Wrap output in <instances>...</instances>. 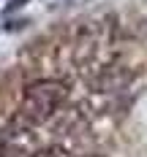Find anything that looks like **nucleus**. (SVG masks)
<instances>
[{"label":"nucleus","instance_id":"5","mask_svg":"<svg viewBox=\"0 0 147 157\" xmlns=\"http://www.w3.org/2000/svg\"><path fill=\"white\" fill-rule=\"evenodd\" d=\"M84 157H101V155H84Z\"/></svg>","mask_w":147,"mask_h":157},{"label":"nucleus","instance_id":"1","mask_svg":"<svg viewBox=\"0 0 147 157\" xmlns=\"http://www.w3.org/2000/svg\"><path fill=\"white\" fill-rule=\"evenodd\" d=\"M65 98H68V87L63 81H55V78L35 81L25 90L19 117L25 119V125H41V122H47L49 117H55L60 111Z\"/></svg>","mask_w":147,"mask_h":157},{"label":"nucleus","instance_id":"4","mask_svg":"<svg viewBox=\"0 0 147 157\" xmlns=\"http://www.w3.org/2000/svg\"><path fill=\"white\" fill-rule=\"evenodd\" d=\"M25 3H27V0H8V3H6V14H14L16 8H22Z\"/></svg>","mask_w":147,"mask_h":157},{"label":"nucleus","instance_id":"2","mask_svg":"<svg viewBox=\"0 0 147 157\" xmlns=\"http://www.w3.org/2000/svg\"><path fill=\"white\" fill-rule=\"evenodd\" d=\"M90 84H93V90H98V92H112V90H117V87L128 84V73H123L120 68H106V71L98 73Z\"/></svg>","mask_w":147,"mask_h":157},{"label":"nucleus","instance_id":"3","mask_svg":"<svg viewBox=\"0 0 147 157\" xmlns=\"http://www.w3.org/2000/svg\"><path fill=\"white\" fill-rule=\"evenodd\" d=\"M33 157H68V152H65L63 146H44V149H38Z\"/></svg>","mask_w":147,"mask_h":157}]
</instances>
